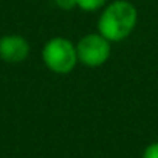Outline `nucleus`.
I'll return each mask as SVG.
<instances>
[{
    "mask_svg": "<svg viewBox=\"0 0 158 158\" xmlns=\"http://www.w3.org/2000/svg\"><path fill=\"white\" fill-rule=\"evenodd\" d=\"M76 3H77V8H81L84 11H95L104 6L107 3V0H76Z\"/></svg>",
    "mask_w": 158,
    "mask_h": 158,
    "instance_id": "nucleus-5",
    "label": "nucleus"
},
{
    "mask_svg": "<svg viewBox=\"0 0 158 158\" xmlns=\"http://www.w3.org/2000/svg\"><path fill=\"white\" fill-rule=\"evenodd\" d=\"M30 54V44L19 34H6L0 37V59L8 64H19Z\"/></svg>",
    "mask_w": 158,
    "mask_h": 158,
    "instance_id": "nucleus-4",
    "label": "nucleus"
},
{
    "mask_svg": "<svg viewBox=\"0 0 158 158\" xmlns=\"http://www.w3.org/2000/svg\"><path fill=\"white\" fill-rule=\"evenodd\" d=\"M143 158H158V143H152L143 152Z\"/></svg>",
    "mask_w": 158,
    "mask_h": 158,
    "instance_id": "nucleus-6",
    "label": "nucleus"
},
{
    "mask_svg": "<svg viewBox=\"0 0 158 158\" xmlns=\"http://www.w3.org/2000/svg\"><path fill=\"white\" fill-rule=\"evenodd\" d=\"M138 19L136 8L127 0H115L109 3L98 22L99 34L110 42H119L126 39L135 28Z\"/></svg>",
    "mask_w": 158,
    "mask_h": 158,
    "instance_id": "nucleus-1",
    "label": "nucleus"
},
{
    "mask_svg": "<svg viewBox=\"0 0 158 158\" xmlns=\"http://www.w3.org/2000/svg\"><path fill=\"white\" fill-rule=\"evenodd\" d=\"M77 62L87 67H99L106 64L110 56V40L102 34H87L76 45Z\"/></svg>",
    "mask_w": 158,
    "mask_h": 158,
    "instance_id": "nucleus-3",
    "label": "nucleus"
},
{
    "mask_svg": "<svg viewBox=\"0 0 158 158\" xmlns=\"http://www.w3.org/2000/svg\"><path fill=\"white\" fill-rule=\"evenodd\" d=\"M54 3H56L60 10H65V11H70V10H73L74 6H77L76 0H54Z\"/></svg>",
    "mask_w": 158,
    "mask_h": 158,
    "instance_id": "nucleus-7",
    "label": "nucleus"
},
{
    "mask_svg": "<svg viewBox=\"0 0 158 158\" xmlns=\"http://www.w3.org/2000/svg\"><path fill=\"white\" fill-rule=\"evenodd\" d=\"M44 64L54 73H70L77 64L76 47L64 37L50 39L42 48Z\"/></svg>",
    "mask_w": 158,
    "mask_h": 158,
    "instance_id": "nucleus-2",
    "label": "nucleus"
}]
</instances>
